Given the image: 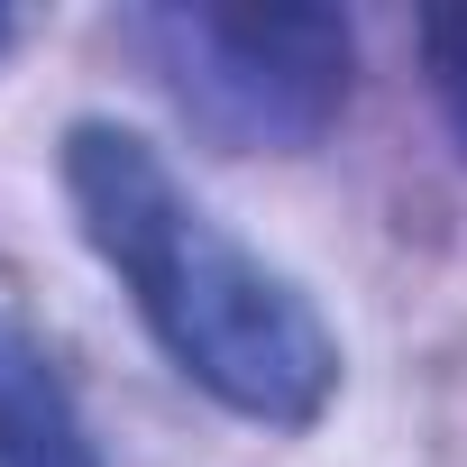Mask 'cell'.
Masks as SVG:
<instances>
[{
    "label": "cell",
    "instance_id": "obj_5",
    "mask_svg": "<svg viewBox=\"0 0 467 467\" xmlns=\"http://www.w3.org/2000/svg\"><path fill=\"white\" fill-rule=\"evenodd\" d=\"M10 37H19V28H10V10H0V47H10Z\"/></svg>",
    "mask_w": 467,
    "mask_h": 467
},
{
    "label": "cell",
    "instance_id": "obj_4",
    "mask_svg": "<svg viewBox=\"0 0 467 467\" xmlns=\"http://www.w3.org/2000/svg\"><path fill=\"white\" fill-rule=\"evenodd\" d=\"M421 74H431V92H440L449 138L467 147V0H449V10H421Z\"/></svg>",
    "mask_w": 467,
    "mask_h": 467
},
{
    "label": "cell",
    "instance_id": "obj_1",
    "mask_svg": "<svg viewBox=\"0 0 467 467\" xmlns=\"http://www.w3.org/2000/svg\"><path fill=\"white\" fill-rule=\"evenodd\" d=\"M65 202L92 257L129 285L156 348L257 431H312L339 394L330 321L183 192V174L110 119L65 129Z\"/></svg>",
    "mask_w": 467,
    "mask_h": 467
},
{
    "label": "cell",
    "instance_id": "obj_2",
    "mask_svg": "<svg viewBox=\"0 0 467 467\" xmlns=\"http://www.w3.org/2000/svg\"><path fill=\"white\" fill-rule=\"evenodd\" d=\"M147 37L165 47V74L183 110H202L220 138L239 147H312L339 101H348V19L312 10V0H192V10H156Z\"/></svg>",
    "mask_w": 467,
    "mask_h": 467
},
{
    "label": "cell",
    "instance_id": "obj_3",
    "mask_svg": "<svg viewBox=\"0 0 467 467\" xmlns=\"http://www.w3.org/2000/svg\"><path fill=\"white\" fill-rule=\"evenodd\" d=\"M0 467H101L56 358L0 312Z\"/></svg>",
    "mask_w": 467,
    "mask_h": 467
}]
</instances>
